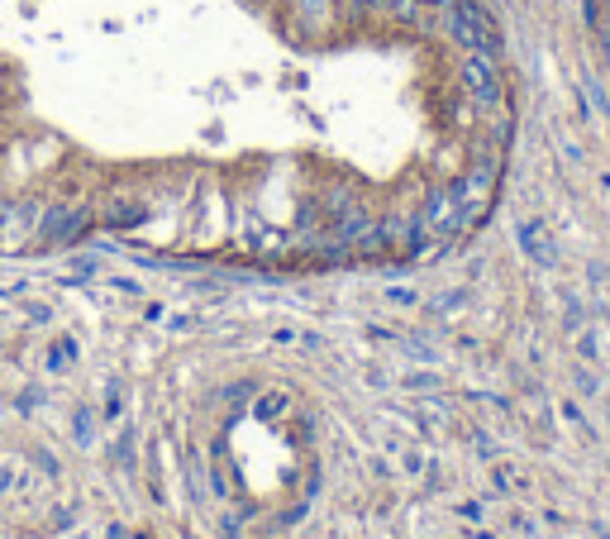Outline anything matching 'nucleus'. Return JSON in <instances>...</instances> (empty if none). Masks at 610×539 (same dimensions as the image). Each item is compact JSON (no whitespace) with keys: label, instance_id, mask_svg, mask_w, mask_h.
I'll return each instance as SVG.
<instances>
[{"label":"nucleus","instance_id":"obj_1","mask_svg":"<svg viewBox=\"0 0 610 539\" xmlns=\"http://www.w3.org/2000/svg\"><path fill=\"white\" fill-rule=\"evenodd\" d=\"M444 29L458 48H467V53H491V58L501 53V29L477 0H453L444 10Z\"/></svg>","mask_w":610,"mask_h":539},{"label":"nucleus","instance_id":"obj_2","mask_svg":"<svg viewBox=\"0 0 610 539\" xmlns=\"http://www.w3.org/2000/svg\"><path fill=\"white\" fill-rule=\"evenodd\" d=\"M87 229H91V210L87 206H48L33 244L39 248H67V244L87 239Z\"/></svg>","mask_w":610,"mask_h":539},{"label":"nucleus","instance_id":"obj_3","mask_svg":"<svg viewBox=\"0 0 610 539\" xmlns=\"http://www.w3.org/2000/svg\"><path fill=\"white\" fill-rule=\"evenodd\" d=\"M458 77H463L467 96L477 100L482 110H501L505 87H501V67H496V58H491V53H467L463 67H458Z\"/></svg>","mask_w":610,"mask_h":539},{"label":"nucleus","instance_id":"obj_4","mask_svg":"<svg viewBox=\"0 0 610 539\" xmlns=\"http://www.w3.org/2000/svg\"><path fill=\"white\" fill-rule=\"evenodd\" d=\"M515 239H520V248H524V258H534L539 267H553V263H558V244L549 239V229L539 225V220H524V225L515 229Z\"/></svg>","mask_w":610,"mask_h":539},{"label":"nucleus","instance_id":"obj_5","mask_svg":"<svg viewBox=\"0 0 610 539\" xmlns=\"http://www.w3.org/2000/svg\"><path fill=\"white\" fill-rule=\"evenodd\" d=\"M148 220V206H139V200H110V210L100 215V225L106 229H134Z\"/></svg>","mask_w":610,"mask_h":539},{"label":"nucleus","instance_id":"obj_6","mask_svg":"<svg viewBox=\"0 0 610 539\" xmlns=\"http://www.w3.org/2000/svg\"><path fill=\"white\" fill-rule=\"evenodd\" d=\"M348 210H358L353 191H348V187H329V191H325V215H329V220H344Z\"/></svg>","mask_w":610,"mask_h":539},{"label":"nucleus","instance_id":"obj_7","mask_svg":"<svg viewBox=\"0 0 610 539\" xmlns=\"http://www.w3.org/2000/svg\"><path fill=\"white\" fill-rule=\"evenodd\" d=\"M367 10L396 14V20H420V0H363Z\"/></svg>","mask_w":610,"mask_h":539},{"label":"nucleus","instance_id":"obj_8","mask_svg":"<svg viewBox=\"0 0 610 539\" xmlns=\"http://www.w3.org/2000/svg\"><path fill=\"white\" fill-rule=\"evenodd\" d=\"M286 406H291V396H286V392H263L258 401H253V415H258V420H277Z\"/></svg>","mask_w":610,"mask_h":539},{"label":"nucleus","instance_id":"obj_9","mask_svg":"<svg viewBox=\"0 0 610 539\" xmlns=\"http://www.w3.org/2000/svg\"><path fill=\"white\" fill-rule=\"evenodd\" d=\"M120 415H125V386L110 382L106 386V420H120Z\"/></svg>","mask_w":610,"mask_h":539},{"label":"nucleus","instance_id":"obj_10","mask_svg":"<svg viewBox=\"0 0 610 539\" xmlns=\"http://www.w3.org/2000/svg\"><path fill=\"white\" fill-rule=\"evenodd\" d=\"M115 463H120L125 473L134 468V430H125V434H120V444H115Z\"/></svg>","mask_w":610,"mask_h":539},{"label":"nucleus","instance_id":"obj_11","mask_svg":"<svg viewBox=\"0 0 610 539\" xmlns=\"http://www.w3.org/2000/svg\"><path fill=\"white\" fill-rule=\"evenodd\" d=\"M72 434H77V444H91V434H96L91 411H77V415H72Z\"/></svg>","mask_w":610,"mask_h":539},{"label":"nucleus","instance_id":"obj_12","mask_svg":"<svg viewBox=\"0 0 610 539\" xmlns=\"http://www.w3.org/2000/svg\"><path fill=\"white\" fill-rule=\"evenodd\" d=\"M386 301H392V306H415V292H411V286H386Z\"/></svg>","mask_w":610,"mask_h":539},{"label":"nucleus","instance_id":"obj_13","mask_svg":"<svg viewBox=\"0 0 610 539\" xmlns=\"http://www.w3.org/2000/svg\"><path fill=\"white\" fill-rule=\"evenodd\" d=\"M405 386H411V392H430V386H439V377L434 373H411V377H405Z\"/></svg>","mask_w":610,"mask_h":539},{"label":"nucleus","instance_id":"obj_14","mask_svg":"<svg viewBox=\"0 0 610 539\" xmlns=\"http://www.w3.org/2000/svg\"><path fill=\"white\" fill-rule=\"evenodd\" d=\"M253 392H258V382H239V386H229V406H239V401H248Z\"/></svg>","mask_w":610,"mask_h":539},{"label":"nucleus","instance_id":"obj_15","mask_svg":"<svg viewBox=\"0 0 610 539\" xmlns=\"http://www.w3.org/2000/svg\"><path fill=\"white\" fill-rule=\"evenodd\" d=\"M458 306H463V292H444L434 301V311H458Z\"/></svg>","mask_w":610,"mask_h":539},{"label":"nucleus","instance_id":"obj_16","mask_svg":"<svg viewBox=\"0 0 610 539\" xmlns=\"http://www.w3.org/2000/svg\"><path fill=\"white\" fill-rule=\"evenodd\" d=\"M10 215H14V206H10V200H0V239H5V225H10Z\"/></svg>","mask_w":610,"mask_h":539},{"label":"nucleus","instance_id":"obj_17","mask_svg":"<svg viewBox=\"0 0 610 539\" xmlns=\"http://www.w3.org/2000/svg\"><path fill=\"white\" fill-rule=\"evenodd\" d=\"M420 5H425V10H439V14H444V10L453 5V0H420Z\"/></svg>","mask_w":610,"mask_h":539},{"label":"nucleus","instance_id":"obj_18","mask_svg":"<svg viewBox=\"0 0 610 539\" xmlns=\"http://www.w3.org/2000/svg\"><path fill=\"white\" fill-rule=\"evenodd\" d=\"M10 482H14V473H10V468H0V492H5Z\"/></svg>","mask_w":610,"mask_h":539},{"label":"nucleus","instance_id":"obj_19","mask_svg":"<svg viewBox=\"0 0 610 539\" xmlns=\"http://www.w3.org/2000/svg\"><path fill=\"white\" fill-rule=\"evenodd\" d=\"M601 43H605V58H610V29H605V33H601Z\"/></svg>","mask_w":610,"mask_h":539}]
</instances>
